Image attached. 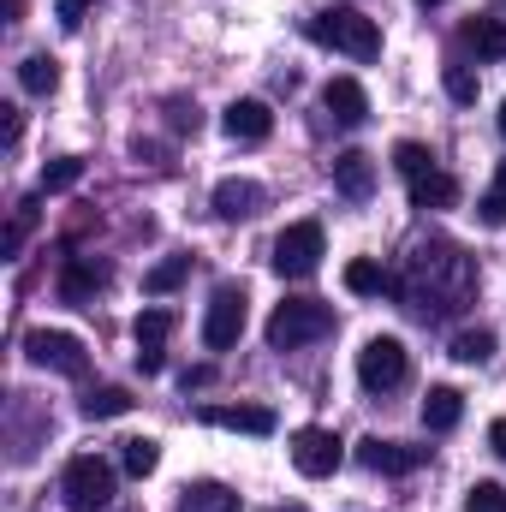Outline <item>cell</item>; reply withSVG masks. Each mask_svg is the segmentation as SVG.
Returning a JSON list of instances; mask_svg holds the SVG:
<instances>
[{
	"label": "cell",
	"mask_w": 506,
	"mask_h": 512,
	"mask_svg": "<svg viewBox=\"0 0 506 512\" xmlns=\"http://www.w3.org/2000/svg\"><path fill=\"white\" fill-rule=\"evenodd\" d=\"M393 298L405 310H417L423 322L459 316L477 298V256H465V245H453V239H423V245H411V256H405Z\"/></svg>",
	"instance_id": "1"
},
{
	"label": "cell",
	"mask_w": 506,
	"mask_h": 512,
	"mask_svg": "<svg viewBox=\"0 0 506 512\" xmlns=\"http://www.w3.org/2000/svg\"><path fill=\"white\" fill-rule=\"evenodd\" d=\"M310 42L334 48V54H352V60H376L381 54V30L376 18H364L358 6H328L310 18Z\"/></svg>",
	"instance_id": "2"
},
{
	"label": "cell",
	"mask_w": 506,
	"mask_h": 512,
	"mask_svg": "<svg viewBox=\"0 0 506 512\" xmlns=\"http://www.w3.org/2000/svg\"><path fill=\"white\" fill-rule=\"evenodd\" d=\"M328 328H334V310H328L322 298H286V304H274V316H268V346H274V352H298V346L322 340Z\"/></svg>",
	"instance_id": "3"
},
{
	"label": "cell",
	"mask_w": 506,
	"mask_h": 512,
	"mask_svg": "<svg viewBox=\"0 0 506 512\" xmlns=\"http://www.w3.org/2000/svg\"><path fill=\"white\" fill-rule=\"evenodd\" d=\"M60 495H66L72 512H108V501H114V465L96 459V453H78L66 465V477H60Z\"/></svg>",
	"instance_id": "4"
},
{
	"label": "cell",
	"mask_w": 506,
	"mask_h": 512,
	"mask_svg": "<svg viewBox=\"0 0 506 512\" xmlns=\"http://www.w3.org/2000/svg\"><path fill=\"white\" fill-rule=\"evenodd\" d=\"M245 322H251V298H245V286H215V298H209V310H203V346H209V352L239 346Z\"/></svg>",
	"instance_id": "5"
},
{
	"label": "cell",
	"mask_w": 506,
	"mask_h": 512,
	"mask_svg": "<svg viewBox=\"0 0 506 512\" xmlns=\"http://www.w3.org/2000/svg\"><path fill=\"white\" fill-rule=\"evenodd\" d=\"M274 274H286V280H304V274H316L322 268V227L316 221H292L280 239H274Z\"/></svg>",
	"instance_id": "6"
},
{
	"label": "cell",
	"mask_w": 506,
	"mask_h": 512,
	"mask_svg": "<svg viewBox=\"0 0 506 512\" xmlns=\"http://www.w3.org/2000/svg\"><path fill=\"white\" fill-rule=\"evenodd\" d=\"M24 352H30L36 370H54V376H84V370H90L84 340H78V334H60V328H36V334L24 340Z\"/></svg>",
	"instance_id": "7"
},
{
	"label": "cell",
	"mask_w": 506,
	"mask_h": 512,
	"mask_svg": "<svg viewBox=\"0 0 506 512\" xmlns=\"http://www.w3.org/2000/svg\"><path fill=\"white\" fill-rule=\"evenodd\" d=\"M405 346L393 340V334H376L364 352H358V382H364V393H393V387L405 382Z\"/></svg>",
	"instance_id": "8"
},
{
	"label": "cell",
	"mask_w": 506,
	"mask_h": 512,
	"mask_svg": "<svg viewBox=\"0 0 506 512\" xmlns=\"http://www.w3.org/2000/svg\"><path fill=\"white\" fill-rule=\"evenodd\" d=\"M340 459H346V447H340V435H334V429L310 423V429H298V435H292V465H298V477H334V471H340Z\"/></svg>",
	"instance_id": "9"
},
{
	"label": "cell",
	"mask_w": 506,
	"mask_h": 512,
	"mask_svg": "<svg viewBox=\"0 0 506 512\" xmlns=\"http://www.w3.org/2000/svg\"><path fill=\"white\" fill-rule=\"evenodd\" d=\"M167 334H173V310H143L137 322H131V340H137V364H143V376H155L167 358H161V346H167Z\"/></svg>",
	"instance_id": "10"
},
{
	"label": "cell",
	"mask_w": 506,
	"mask_h": 512,
	"mask_svg": "<svg viewBox=\"0 0 506 512\" xmlns=\"http://www.w3.org/2000/svg\"><path fill=\"white\" fill-rule=\"evenodd\" d=\"M358 459H364L370 471H381V477H405V471H417V465L429 459V447H405V441H381V435H370V441L358 447Z\"/></svg>",
	"instance_id": "11"
},
{
	"label": "cell",
	"mask_w": 506,
	"mask_h": 512,
	"mask_svg": "<svg viewBox=\"0 0 506 512\" xmlns=\"http://www.w3.org/2000/svg\"><path fill=\"white\" fill-rule=\"evenodd\" d=\"M102 286H108V262H96V256H66V268H60V298H66V304H90Z\"/></svg>",
	"instance_id": "12"
},
{
	"label": "cell",
	"mask_w": 506,
	"mask_h": 512,
	"mask_svg": "<svg viewBox=\"0 0 506 512\" xmlns=\"http://www.w3.org/2000/svg\"><path fill=\"white\" fill-rule=\"evenodd\" d=\"M334 191H340V197H352V203H364V197L376 191V161H370L364 149L334 155Z\"/></svg>",
	"instance_id": "13"
},
{
	"label": "cell",
	"mask_w": 506,
	"mask_h": 512,
	"mask_svg": "<svg viewBox=\"0 0 506 512\" xmlns=\"http://www.w3.org/2000/svg\"><path fill=\"white\" fill-rule=\"evenodd\" d=\"M203 423L239 429V435H274V411L268 405H203Z\"/></svg>",
	"instance_id": "14"
},
{
	"label": "cell",
	"mask_w": 506,
	"mask_h": 512,
	"mask_svg": "<svg viewBox=\"0 0 506 512\" xmlns=\"http://www.w3.org/2000/svg\"><path fill=\"white\" fill-rule=\"evenodd\" d=\"M322 108H328L340 126H364V120H370V96H364L358 78H334V84L322 90Z\"/></svg>",
	"instance_id": "15"
},
{
	"label": "cell",
	"mask_w": 506,
	"mask_h": 512,
	"mask_svg": "<svg viewBox=\"0 0 506 512\" xmlns=\"http://www.w3.org/2000/svg\"><path fill=\"white\" fill-rule=\"evenodd\" d=\"M256 209H262V185L256 179H221L215 185V215L221 221H251Z\"/></svg>",
	"instance_id": "16"
},
{
	"label": "cell",
	"mask_w": 506,
	"mask_h": 512,
	"mask_svg": "<svg viewBox=\"0 0 506 512\" xmlns=\"http://www.w3.org/2000/svg\"><path fill=\"white\" fill-rule=\"evenodd\" d=\"M459 417H465V393H459V387H429V393H423V429H429V435L459 429Z\"/></svg>",
	"instance_id": "17"
},
{
	"label": "cell",
	"mask_w": 506,
	"mask_h": 512,
	"mask_svg": "<svg viewBox=\"0 0 506 512\" xmlns=\"http://www.w3.org/2000/svg\"><path fill=\"white\" fill-rule=\"evenodd\" d=\"M268 131H274V114H268V102L245 96V102H233V108H227V137H239V143H262Z\"/></svg>",
	"instance_id": "18"
},
{
	"label": "cell",
	"mask_w": 506,
	"mask_h": 512,
	"mask_svg": "<svg viewBox=\"0 0 506 512\" xmlns=\"http://www.w3.org/2000/svg\"><path fill=\"white\" fill-rule=\"evenodd\" d=\"M459 203V179L453 173H423V179H411V209H453Z\"/></svg>",
	"instance_id": "19"
},
{
	"label": "cell",
	"mask_w": 506,
	"mask_h": 512,
	"mask_svg": "<svg viewBox=\"0 0 506 512\" xmlns=\"http://www.w3.org/2000/svg\"><path fill=\"white\" fill-rule=\"evenodd\" d=\"M346 292H358V298H381V292H399V274H387L381 262L358 256V262H346Z\"/></svg>",
	"instance_id": "20"
},
{
	"label": "cell",
	"mask_w": 506,
	"mask_h": 512,
	"mask_svg": "<svg viewBox=\"0 0 506 512\" xmlns=\"http://www.w3.org/2000/svg\"><path fill=\"white\" fill-rule=\"evenodd\" d=\"M465 48L477 60H506V18H471L465 24Z\"/></svg>",
	"instance_id": "21"
},
{
	"label": "cell",
	"mask_w": 506,
	"mask_h": 512,
	"mask_svg": "<svg viewBox=\"0 0 506 512\" xmlns=\"http://www.w3.org/2000/svg\"><path fill=\"white\" fill-rule=\"evenodd\" d=\"M179 512H239V495L227 483H191L179 495Z\"/></svg>",
	"instance_id": "22"
},
{
	"label": "cell",
	"mask_w": 506,
	"mask_h": 512,
	"mask_svg": "<svg viewBox=\"0 0 506 512\" xmlns=\"http://www.w3.org/2000/svg\"><path fill=\"white\" fill-rule=\"evenodd\" d=\"M18 84H24L30 96H54V90H60V60H54V54H30V60L18 66Z\"/></svg>",
	"instance_id": "23"
},
{
	"label": "cell",
	"mask_w": 506,
	"mask_h": 512,
	"mask_svg": "<svg viewBox=\"0 0 506 512\" xmlns=\"http://www.w3.org/2000/svg\"><path fill=\"white\" fill-rule=\"evenodd\" d=\"M126 411H131L126 387H90V393H84V417H90V423H102V417H126Z\"/></svg>",
	"instance_id": "24"
},
{
	"label": "cell",
	"mask_w": 506,
	"mask_h": 512,
	"mask_svg": "<svg viewBox=\"0 0 506 512\" xmlns=\"http://www.w3.org/2000/svg\"><path fill=\"white\" fill-rule=\"evenodd\" d=\"M120 465H126L131 477H149V471L161 465V441H149V435H131V441H120Z\"/></svg>",
	"instance_id": "25"
},
{
	"label": "cell",
	"mask_w": 506,
	"mask_h": 512,
	"mask_svg": "<svg viewBox=\"0 0 506 512\" xmlns=\"http://www.w3.org/2000/svg\"><path fill=\"white\" fill-rule=\"evenodd\" d=\"M453 358H459V364H489V358H495V334H489V328H465V334L453 340Z\"/></svg>",
	"instance_id": "26"
},
{
	"label": "cell",
	"mask_w": 506,
	"mask_h": 512,
	"mask_svg": "<svg viewBox=\"0 0 506 512\" xmlns=\"http://www.w3.org/2000/svg\"><path fill=\"white\" fill-rule=\"evenodd\" d=\"M185 274H191V256H167V262H155V268L143 274V286H149V292H173Z\"/></svg>",
	"instance_id": "27"
},
{
	"label": "cell",
	"mask_w": 506,
	"mask_h": 512,
	"mask_svg": "<svg viewBox=\"0 0 506 512\" xmlns=\"http://www.w3.org/2000/svg\"><path fill=\"white\" fill-rule=\"evenodd\" d=\"M393 167H399L405 179H423V173H435V155H429L423 143H399V149H393Z\"/></svg>",
	"instance_id": "28"
},
{
	"label": "cell",
	"mask_w": 506,
	"mask_h": 512,
	"mask_svg": "<svg viewBox=\"0 0 506 512\" xmlns=\"http://www.w3.org/2000/svg\"><path fill=\"white\" fill-rule=\"evenodd\" d=\"M477 215H483L489 227H506V161L495 167V185H489V197L477 203Z\"/></svg>",
	"instance_id": "29"
},
{
	"label": "cell",
	"mask_w": 506,
	"mask_h": 512,
	"mask_svg": "<svg viewBox=\"0 0 506 512\" xmlns=\"http://www.w3.org/2000/svg\"><path fill=\"white\" fill-rule=\"evenodd\" d=\"M78 179H84V161H72V155H66V161H48V167H42V191H72Z\"/></svg>",
	"instance_id": "30"
},
{
	"label": "cell",
	"mask_w": 506,
	"mask_h": 512,
	"mask_svg": "<svg viewBox=\"0 0 506 512\" xmlns=\"http://www.w3.org/2000/svg\"><path fill=\"white\" fill-rule=\"evenodd\" d=\"M30 227H36V203H18V215H12V227H6V239H0V256H18V245H24Z\"/></svg>",
	"instance_id": "31"
},
{
	"label": "cell",
	"mask_w": 506,
	"mask_h": 512,
	"mask_svg": "<svg viewBox=\"0 0 506 512\" xmlns=\"http://www.w3.org/2000/svg\"><path fill=\"white\" fill-rule=\"evenodd\" d=\"M465 512H506V489L501 483H477V489L465 495Z\"/></svg>",
	"instance_id": "32"
},
{
	"label": "cell",
	"mask_w": 506,
	"mask_h": 512,
	"mask_svg": "<svg viewBox=\"0 0 506 512\" xmlns=\"http://www.w3.org/2000/svg\"><path fill=\"white\" fill-rule=\"evenodd\" d=\"M447 96H453V102H477V78H471V66H447Z\"/></svg>",
	"instance_id": "33"
},
{
	"label": "cell",
	"mask_w": 506,
	"mask_h": 512,
	"mask_svg": "<svg viewBox=\"0 0 506 512\" xmlns=\"http://www.w3.org/2000/svg\"><path fill=\"white\" fill-rule=\"evenodd\" d=\"M90 6H96V0H54V18H60V24H66V30H78V24H84V12H90Z\"/></svg>",
	"instance_id": "34"
},
{
	"label": "cell",
	"mask_w": 506,
	"mask_h": 512,
	"mask_svg": "<svg viewBox=\"0 0 506 512\" xmlns=\"http://www.w3.org/2000/svg\"><path fill=\"white\" fill-rule=\"evenodd\" d=\"M489 447L506 459V417H495V423H489Z\"/></svg>",
	"instance_id": "35"
},
{
	"label": "cell",
	"mask_w": 506,
	"mask_h": 512,
	"mask_svg": "<svg viewBox=\"0 0 506 512\" xmlns=\"http://www.w3.org/2000/svg\"><path fill=\"white\" fill-rule=\"evenodd\" d=\"M215 382V370H185V393H191V387H209Z\"/></svg>",
	"instance_id": "36"
},
{
	"label": "cell",
	"mask_w": 506,
	"mask_h": 512,
	"mask_svg": "<svg viewBox=\"0 0 506 512\" xmlns=\"http://www.w3.org/2000/svg\"><path fill=\"white\" fill-rule=\"evenodd\" d=\"M501 137H506V102H501Z\"/></svg>",
	"instance_id": "37"
},
{
	"label": "cell",
	"mask_w": 506,
	"mask_h": 512,
	"mask_svg": "<svg viewBox=\"0 0 506 512\" xmlns=\"http://www.w3.org/2000/svg\"><path fill=\"white\" fill-rule=\"evenodd\" d=\"M417 6H441V0H417Z\"/></svg>",
	"instance_id": "38"
},
{
	"label": "cell",
	"mask_w": 506,
	"mask_h": 512,
	"mask_svg": "<svg viewBox=\"0 0 506 512\" xmlns=\"http://www.w3.org/2000/svg\"><path fill=\"white\" fill-rule=\"evenodd\" d=\"M280 512H304V507H280Z\"/></svg>",
	"instance_id": "39"
}]
</instances>
